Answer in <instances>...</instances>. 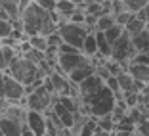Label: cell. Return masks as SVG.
Wrapping results in <instances>:
<instances>
[{"instance_id":"obj_1","label":"cell","mask_w":149,"mask_h":136,"mask_svg":"<svg viewBox=\"0 0 149 136\" xmlns=\"http://www.w3.org/2000/svg\"><path fill=\"white\" fill-rule=\"evenodd\" d=\"M82 105H84V111L86 113L94 115V117H103V115L113 113L115 105H117V98H115L113 90L107 84H103L94 94L82 98Z\"/></svg>"},{"instance_id":"obj_2","label":"cell","mask_w":149,"mask_h":136,"mask_svg":"<svg viewBox=\"0 0 149 136\" xmlns=\"http://www.w3.org/2000/svg\"><path fill=\"white\" fill-rule=\"evenodd\" d=\"M6 73H10L13 79H17L19 83H23L25 86L35 83V81H38V79H44L40 67L36 65L33 60L23 56V54H15V56H13V60L10 62L8 69H6Z\"/></svg>"},{"instance_id":"obj_3","label":"cell","mask_w":149,"mask_h":136,"mask_svg":"<svg viewBox=\"0 0 149 136\" xmlns=\"http://www.w3.org/2000/svg\"><path fill=\"white\" fill-rule=\"evenodd\" d=\"M48 10H44L42 6H38L35 0H31L25 8L21 10V21H23V33L25 35H38L42 29L44 19L48 18Z\"/></svg>"},{"instance_id":"obj_4","label":"cell","mask_w":149,"mask_h":136,"mask_svg":"<svg viewBox=\"0 0 149 136\" xmlns=\"http://www.w3.org/2000/svg\"><path fill=\"white\" fill-rule=\"evenodd\" d=\"M134 54H136L134 39H132V35L126 31V29H124L123 35H120L113 44H111V60L118 62L120 65L124 67V69H126V65L130 63V60L134 57Z\"/></svg>"},{"instance_id":"obj_5","label":"cell","mask_w":149,"mask_h":136,"mask_svg":"<svg viewBox=\"0 0 149 136\" xmlns=\"http://www.w3.org/2000/svg\"><path fill=\"white\" fill-rule=\"evenodd\" d=\"M56 96L57 94L52 92L42 81L40 86H36L33 92L27 94V109H36V111L46 113V111L52 109V104H54V100H56Z\"/></svg>"},{"instance_id":"obj_6","label":"cell","mask_w":149,"mask_h":136,"mask_svg":"<svg viewBox=\"0 0 149 136\" xmlns=\"http://www.w3.org/2000/svg\"><path fill=\"white\" fill-rule=\"evenodd\" d=\"M57 33L61 35L63 42H69L77 48H82V42L86 39V35L90 33V29L86 27V23H74V21H65L59 23Z\"/></svg>"},{"instance_id":"obj_7","label":"cell","mask_w":149,"mask_h":136,"mask_svg":"<svg viewBox=\"0 0 149 136\" xmlns=\"http://www.w3.org/2000/svg\"><path fill=\"white\" fill-rule=\"evenodd\" d=\"M90 62H92L90 56H86L82 50H79V52H59L57 67H54V69H61L65 75H69L73 69H77L80 65H86Z\"/></svg>"},{"instance_id":"obj_8","label":"cell","mask_w":149,"mask_h":136,"mask_svg":"<svg viewBox=\"0 0 149 136\" xmlns=\"http://www.w3.org/2000/svg\"><path fill=\"white\" fill-rule=\"evenodd\" d=\"M4 86H6V98L12 102H19L21 105L27 107V92L25 84L19 83L17 79H13L10 73H4Z\"/></svg>"},{"instance_id":"obj_9","label":"cell","mask_w":149,"mask_h":136,"mask_svg":"<svg viewBox=\"0 0 149 136\" xmlns=\"http://www.w3.org/2000/svg\"><path fill=\"white\" fill-rule=\"evenodd\" d=\"M27 127L35 136L46 134V113L36 109H27Z\"/></svg>"},{"instance_id":"obj_10","label":"cell","mask_w":149,"mask_h":136,"mask_svg":"<svg viewBox=\"0 0 149 136\" xmlns=\"http://www.w3.org/2000/svg\"><path fill=\"white\" fill-rule=\"evenodd\" d=\"M103 84H105V81H103L100 75L94 71V73H92V75H88L84 81H80V83L77 84V88H79L80 98H86V96H90V94H94L96 90H100Z\"/></svg>"},{"instance_id":"obj_11","label":"cell","mask_w":149,"mask_h":136,"mask_svg":"<svg viewBox=\"0 0 149 136\" xmlns=\"http://www.w3.org/2000/svg\"><path fill=\"white\" fill-rule=\"evenodd\" d=\"M126 71L138 81V83L149 84V63H141V62H130L126 65Z\"/></svg>"},{"instance_id":"obj_12","label":"cell","mask_w":149,"mask_h":136,"mask_svg":"<svg viewBox=\"0 0 149 136\" xmlns=\"http://www.w3.org/2000/svg\"><path fill=\"white\" fill-rule=\"evenodd\" d=\"M52 111L57 115V117H59V121L63 123V127H65V128H71V125L74 123V113L71 109H67L65 105L57 100V96H56V100H54V104H52Z\"/></svg>"},{"instance_id":"obj_13","label":"cell","mask_w":149,"mask_h":136,"mask_svg":"<svg viewBox=\"0 0 149 136\" xmlns=\"http://www.w3.org/2000/svg\"><path fill=\"white\" fill-rule=\"evenodd\" d=\"M94 71H96V65L90 62V63H86V65H80V67H77V69H73L67 77H69V81L73 84H79L80 81H84L88 75H92Z\"/></svg>"},{"instance_id":"obj_14","label":"cell","mask_w":149,"mask_h":136,"mask_svg":"<svg viewBox=\"0 0 149 136\" xmlns=\"http://www.w3.org/2000/svg\"><path fill=\"white\" fill-rule=\"evenodd\" d=\"M134 39V46H136V52H145L149 54V25L145 27L141 33H138Z\"/></svg>"},{"instance_id":"obj_15","label":"cell","mask_w":149,"mask_h":136,"mask_svg":"<svg viewBox=\"0 0 149 136\" xmlns=\"http://www.w3.org/2000/svg\"><path fill=\"white\" fill-rule=\"evenodd\" d=\"M96 35V42H97V54L103 57H111V42L105 39L103 31H94Z\"/></svg>"},{"instance_id":"obj_16","label":"cell","mask_w":149,"mask_h":136,"mask_svg":"<svg viewBox=\"0 0 149 136\" xmlns=\"http://www.w3.org/2000/svg\"><path fill=\"white\" fill-rule=\"evenodd\" d=\"M82 50L84 54H86V56H96L97 54V42H96V35H94V31H90L86 35V39H84V42H82Z\"/></svg>"},{"instance_id":"obj_17","label":"cell","mask_w":149,"mask_h":136,"mask_svg":"<svg viewBox=\"0 0 149 136\" xmlns=\"http://www.w3.org/2000/svg\"><path fill=\"white\" fill-rule=\"evenodd\" d=\"M113 23H117L115 13L103 12L101 15H97V19H96V31H105V29H109Z\"/></svg>"},{"instance_id":"obj_18","label":"cell","mask_w":149,"mask_h":136,"mask_svg":"<svg viewBox=\"0 0 149 136\" xmlns=\"http://www.w3.org/2000/svg\"><path fill=\"white\" fill-rule=\"evenodd\" d=\"M145 27H147V23H145L143 19H140L138 15H134V18H132L130 21L126 23V25H124V29H126V31L130 33L132 36H136L138 33H141V31H143Z\"/></svg>"},{"instance_id":"obj_19","label":"cell","mask_w":149,"mask_h":136,"mask_svg":"<svg viewBox=\"0 0 149 136\" xmlns=\"http://www.w3.org/2000/svg\"><path fill=\"white\" fill-rule=\"evenodd\" d=\"M0 6L10 13V18H19L21 15V10H19V2L17 0H0Z\"/></svg>"},{"instance_id":"obj_20","label":"cell","mask_w":149,"mask_h":136,"mask_svg":"<svg viewBox=\"0 0 149 136\" xmlns=\"http://www.w3.org/2000/svg\"><path fill=\"white\" fill-rule=\"evenodd\" d=\"M123 31H124V25H120V23H113V25H111L109 29H105L103 33H105V39L109 40L111 44H113L115 40L118 39V36L123 35Z\"/></svg>"},{"instance_id":"obj_21","label":"cell","mask_w":149,"mask_h":136,"mask_svg":"<svg viewBox=\"0 0 149 136\" xmlns=\"http://www.w3.org/2000/svg\"><path fill=\"white\" fill-rule=\"evenodd\" d=\"M29 42H31V46L33 48H36V50H42V52H46V48H48V42H46V36L44 35H31L29 36Z\"/></svg>"},{"instance_id":"obj_22","label":"cell","mask_w":149,"mask_h":136,"mask_svg":"<svg viewBox=\"0 0 149 136\" xmlns=\"http://www.w3.org/2000/svg\"><path fill=\"white\" fill-rule=\"evenodd\" d=\"M134 15H136V12H132V10H123V12L115 13V18H117V23H120V25H126V23L130 21Z\"/></svg>"},{"instance_id":"obj_23","label":"cell","mask_w":149,"mask_h":136,"mask_svg":"<svg viewBox=\"0 0 149 136\" xmlns=\"http://www.w3.org/2000/svg\"><path fill=\"white\" fill-rule=\"evenodd\" d=\"M12 31H13L12 21H10V19H2V18H0V39L12 35Z\"/></svg>"},{"instance_id":"obj_24","label":"cell","mask_w":149,"mask_h":136,"mask_svg":"<svg viewBox=\"0 0 149 136\" xmlns=\"http://www.w3.org/2000/svg\"><path fill=\"white\" fill-rule=\"evenodd\" d=\"M124 4H126L128 10H132V12H138V10H141L143 6L149 4V0H124Z\"/></svg>"},{"instance_id":"obj_25","label":"cell","mask_w":149,"mask_h":136,"mask_svg":"<svg viewBox=\"0 0 149 136\" xmlns=\"http://www.w3.org/2000/svg\"><path fill=\"white\" fill-rule=\"evenodd\" d=\"M46 42H48V46H52V48H59V44L63 42V39H61V35L56 31V33L46 36Z\"/></svg>"},{"instance_id":"obj_26","label":"cell","mask_w":149,"mask_h":136,"mask_svg":"<svg viewBox=\"0 0 149 136\" xmlns=\"http://www.w3.org/2000/svg\"><path fill=\"white\" fill-rule=\"evenodd\" d=\"M38 6H42L44 10H48V12H52V10H56V4L57 0H35Z\"/></svg>"},{"instance_id":"obj_27","label":"cell","mask_w":149,"mask_h":136,"mask_svg":"<svg viewBox=\"0 0 149 136\" xmlns=\"http://www.w3.org/2000/svg\"><path fill=\"white\" fill-rule=\"evenodd\" d=\"M136 15H138L140 19H143V21L149 25V4H147V6H143L141 10H138V12H136Z\"/></svg>"},{"instance_id":"obj_28","label":"cell","mask_w":149,"mask_h":136,"mask_svg":"<svg viewBox=\"0 0 149 136\" xmlns=\"http://www.w3.org/2000/svg\"><path fill=\"white\" fill-rule=\"evenodd\" d=\"M0 69L2 71L8 69V62H6V57H4V48H2V44H0Z\"/></svg>"},{"instance_id":"obj_29","label":"cell","mask_w":149,"mask_h":136,"mask_svg":"<svg viewBox=\"0 0 149 136\" xmlns=\"http://www.w3.org/2000/svg\"><path fill=\"white\" fill-rule=\"evenodd\" d=\"M6 96V86H4V75L0 77V98Z\"/></svg>"}]
</instances>
